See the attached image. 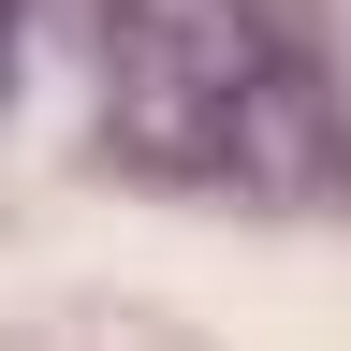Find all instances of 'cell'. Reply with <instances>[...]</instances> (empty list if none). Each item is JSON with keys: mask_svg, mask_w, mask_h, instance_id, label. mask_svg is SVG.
Wrapping results in <instances>:
<instances>
[{"mask_svg": "<svg viewBox=\"0 0 351 351\" xmlns=\"http://www.w3.org/2000/svg\"><path fill=\"white\" fill-rule=\"evenodd\" d=\"M103 132L249 205L351 191V88L293 0H103Z\"/></svg>", "mask_w": 351, "mask_h": 351, "instance_id": "cell-1", "label": "cell"}]
</instances>
